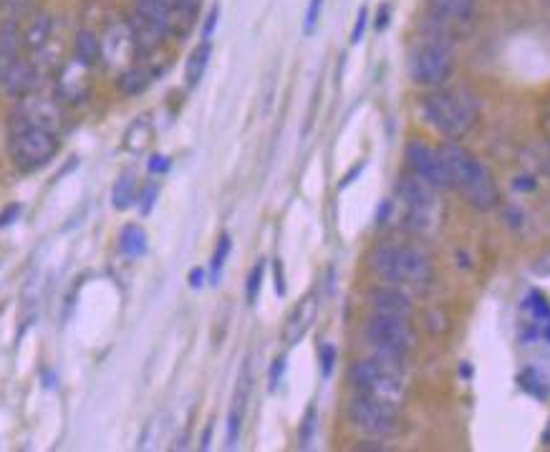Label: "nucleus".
<instances>
[{
    "label": "nucleus",
    "instance_id": "1",
    "mask_svg": "<svg viewBox=\"0 0 550 452\" xmlns=\"http://www.w3.org/2000/svg\"><path fill=\"white\" fill-rule=\"evenodd\" d=\"M439 155H442V162H445L450 187H455L465 197L467 205H472L475 210H482V213L498 205V185L492 180L490 170L475 155H470L467 149H462L452 139L439 147Z\"/></svg>",
    "mask_w": 550,
    "mask_h": 452
},
{
    "label": "nucleus",
    "instance_id": "2",
    "mask_svg": "<svg viewBox=\"0 0 550 452\" xmlns=\"http://www.w3.org/2000/svg\"><path fill=\"white\" fill-rule=\"evenodd\" d=\"M422 107L427 122L447 139H460L477 119V102L467 89H437Z\"/></svg>",
    "mask_w": 550,
    "mask_h": 452
},
{
    "label": "nucleus",
    "instance_id": "3",
    "mask_svg": "<svg viewBox=\"0 0 550 452\" xmlns=\"http://www.w3.org/2000/svg\"><path fill=\"white\" fill-rule=\"evenodd\" d=\"M8 152L18 170L33 172L46 167L59 152V139L51 129L31 124L21 114L11 117V132H8Z\"/></svg>",
    "mask_w": 550,
    "mask_h": 452
},
{
    "label": "nucleus",
    "instance_id": "4",
    "mask_svg": "<svg viewBox=\"0 0 550 452\" xmlns=\"http://www.w3.org/2000/svg\"><path fill=\"white\" fill-rule=\"evenodd\" d=\"M369 266L381 281L392 283V286H422L432 276L427 256L422 250L409 248V245H376L369 256Z\"/></svg>",
    "mask_w": 550,
    "mask_h": 452
},
{
    "label": "nucleus",
    "instance_id": "5",
    "mask_svg": "<svg viewBox=\"0 0 550 452\" xmlns=\"http://www.w3.org/2000/svg\"><path fill=\"white\" fill-rule=\"evenodd\" d=\"M452 69H455V59H452V48L445 36H439V33L432 31L412 48L409 74H412V79L419 86L439 89V86L450 79Z\"/></svg>",
    "mask_w": 550,
    "mask_h": 452
},
{
    "label": "nucleus",
    "instance_id": "6",
    "mask_svg": "<svg viewBox=\"0 0 550 452\" xmlns=\"http://www.w3.org/2000/svg\"><path fill=\"white\" fill-rule=\"evenodd\" d=\"M399 359L387 357V354H376L374 359H361L349 369V379L359 394L384 399L397 405L399 394H402V374L397 367Z\"/></svg>",
    "mask_w": 550,
    "mask_h": 452
},
{
    "label": "nucleus",
    "instance_id": "7",
    "mask_svg": "<svg viewBox=\"0 0 550 452\" xmlns=\"http://www.w3.org/2000/svg\"><path fill=\"white\" fill-rule=\"evenodd\" d=\"M349 420L359 432L371 437H394L402 427L399 412L394 402L369 397V394H356L349 402Z\"/></svg>",
    "mask_w": 550,
    "mask_h": 452
},
{
    "label": "nucleus",
    "instance_id": "8",
    "mask_svg": "<svg viewBox=\"0 0 550 452\" xmlns=\"http://www.w3.org/2000/svg\"><path fill=\"white\" fill-rule=\"evenodd\" d=\"M366 339L376 349V354H387V357L402 359L409 349L417 344V334L412 326L404 321V316H387L376 314L366 324Z\"/></svg>",
    "mask_w": 550,
    "mask_h": 452
},
{
    "label": "nucleus",
    "instance_id": "9",
    "mask_svg": "<svg viewBox=\"0 0 550 452\" xmlns=\"http://www.w3.org/2000/svg\"><path fill=\"white\" fill-rule=\"evenodd\" d=\"M434 190L437 187H432L417 175L402 182L399 192H402L404 208H407V228L422 233L437 220V195H434Z\"/></svg>",
    "mask_w": 550,
    "mask_h": 452
},
{
    "label": "nucleus",
    "instance_id": "10",
    "mask_svg": "<svg viewBox=\"0 0 550 452\" xmlns=\"http://www.w3.org/2000/svg\"><path fill=\"white\" fill-rule=\"evenodd\" d=\"M429 26L439 36L452 38L467 31L477 16L475 0H427Z\"/></svg>",
    "mask_w": 550,
    "mask_h": 452
},
{
    "label": "nucleus",
    "instance_id": "11",
    "mask_svg": "<svg viewBox=\"0 0 550 452\" xmlns=\"http://www.w3.org/2000/svg\"><path fill=\"white\" fill-rule=\"evenodd\" d=\"M407 160L412 167V175L422 177L424 182H429L432 187H450V177H447L445 162L439 155V147H427L422 142H412L407 147Z\"/></svg>",
    "mask_w": 550,
    "mask_h": 452
},
{
    "label": "nucleus",
    "instance_id": "12",
    "mask_svg": "<svg viewBox=\"0 0 550 452\" xmlns=\"http://www.w3.org/2000/svg\"><path fill=\"white\" fill-rule=\"evenodd\" d=\"M316 316H318V298L311 293V296L298 301V306L286 319V326H283V341H286L288 346H296L298 341L311 331Z\"/></svg>",
    "mask_w": 550,
    "mask_h": 452
},
{
    "label": "nucleus",
    "instance_id": "13",
    "mask_svg": "<svg viewBox=\"0 0 550 452\" xmlns=\"http://www.w3.org/2000/svg\"><path fill=\"white\" fill-rule=\"evenodd\" d=\"M0 79H3V86H6L8 94L16 96V99H26V96L36 89L38 74H36V69H33L31 61L13 59L11 64L3 66V74H0Z\"/></svg>",
    "mask_w": 550,
    "mask_h": 452
},
{
    "label": "nucleus",
    "instance_id": "14",
    "mask_svg": "<svg viewBox=\"0 0 550 452\" xmlns=\"http://www.w3.org/2000/svg\"><path fill=\"white\" fill-rule=\"evenodd\" d=\"M369 301H371V309H374L376 314H387V316L412 314V304H409V298L404 296L399 288H392V286L371 288Z\"/></svg>",
    "mask_w": 550,
    "mask_h": 452
},
{
    "label": "nucleus",
    "instance_id": "15",
    "mask_svg": "<svg viewBox=\"0 0 550 452\" xmlns=\"http://www.w3.org/2000/svg\"><path fill=\"white\" fill-rule=\"evenodd\" d=\"M127 28H129V36H132L134 48H137V51H144V54H149V51L162 46L164 36H167L157 23L147 21V18L139 16L137 11H134V16L129 18Z\"/></svg>",
    "mask_w": 550,
    "mask_h": 452
},
{
    "label": "nucleus",
    "instance_id": "16",
    "mask_svg": "<svg viewBox=\"0 0 550 452\" xmlns=\"http://www.w3.org/2000/svg\"><path fill=\"white\" fill-rule=\"evenodd\" d=\"M248 394H250V372L248 367H243V374L238 379V389H235L233 407H230L228 417V445L233 447L240 437V427H243L245 417V405H248Z\"/></svg>",
    "mask_w": 550,
    "mask_h": 452
},
{
    "label": "nucleus",
    "instance_id": "17",
    "mask_svg": "<svg viewBox=\"0 0 550 452\" xmlns=\"http://www.w3.org/2000/svg\"><path fill=\"white\" fill-rule=\"evenodd\" d=\"M210 56H212L210 41H202L200 46L190 54V59H187V66H185V79L190 89L202 81V76H205L207 71V64H210Z\"/></svg>",
    "mask_w": 550,
    "mask_h": 452
},
{
    "label": "nucleus",
    "instance_id": "18",
    "mask_svg": "<svg viewBox=\"0 0 550 452\" xmlns=\"http://www.w3.org/2000/svg\"><path fill=\"white\" fill-rule=\"evenodd\" d=\"M74 51H76V61H79V64L94 66L101 56L99 36H96L94 31H86V28H81V31L76 33Z\"/></svg>",
    "mask_w": 550,
    "mask_h": 452
},
{
    "label": "nucleus",
    "instance_id": "19",
    "mask_svg": "<svg viewBox=\"0 0 550 452\" xmlns=\"http://www.w3.org/2000/svg\"><path fill=\"white\" fill-rule=\"evenodd\" d=\"M119 250L127 258H139L147 253V233L139 225H124L119 233Z\"/></svg>",
    "mask_w": 550,
    "mask_h": 452
},
{
    "label": "nucleus",
    "instance_id": "20",
    "mask_svg": "<svg viewBox=\"0 0 550 452\" xmlns=\"http://www.w3.org/2000/svg\"><path fill=\"white\" fill-rule=\"evenodd\" d=\"M134 203H137V177L132 172H124L114 185L112 205L114 210H129Z\"/></svg>",
    "mask_w": 550,
    "mask_h": 452
},
{
    "label": "nucleus",
    "instance_id": "21",
    "mask_svg": "<svg viewBox=\"0 0 550 452\" xmlns=\"http://www.w3.org/2000/svg\"><path fill=\"white\" fill-rule=\"evenodd\" d=\"M18 59V26L13 18H8L0 26V69Z\"/></svg>",
    "mask_w": 550,
    "mask_h": 452
},
{
    "label": "nucleus",
    "instance_id": "22",
    "mask_svg": "<svg viewBox=\"0 0 550 452\" xmlns=\"http://www.w3.org/2000/svg\"><path fill=\"white\" fill-rule=\"evenodd\" d=\"M48 36H51V18L36 16L31 26H28V31L23 33V43H26L28 51H41L46 46Z\"/></svg>",
    "mask_w": 550,
    "mask_h": 452
},
{
    "label": "nucleus",
    "instance_id": "23",
    "mask_svg": "<svg viewBox=\"0 0 550 452\" xmlns=\"http://www.w3.org/2000/svg\"><path fill=\"white\" fill-rule=\"evenodd\" d=\"M149 142H152V127H149L147 119L142 117V119H137L132 127H129L127 142H124V147H127L129 152H144Z\"/></svg>",
    "mask_w": 550,
    "mask_h": 452
},
{
    "label": "nucleus",
    "instance_id": "24",
    "mask_svg": "<svg viewBox=\"0 0 550 452\" xmlns=\"http://www.w3.org/2000/svg\"><path fill=\"white\" fill-rule=\"evenodd\" d=\"M147 86H149V74L144 69H139V66H132V69H127L122 76H119V89L129 96L142 94Z\"/></svg>",
    "mask_w": 550,
    "mask_h": 452
},
{
    "label": "nucleus",
    "instance_id": "25",
    "mask_svg": "<svg viewBox=\"0 0 550 452\" xmlns=\"http://www.w3.org/2000/svg\"><path fill=\"white\" fill-rule=\"evenodd\" d=\"M172 8H175L177 18H180V31L185 33L187 28L192 26V21H195L197 11H200L202 0H170Z\"/></svg>",
    "mask_w": 550,
    "mask_h": 452
},
{
    "label": "nucleus",
    "instance_id": "26",
    "mask_svg": "<svg viewBox=\"0 0 550 452\" xmlns=\"http://www.w3.org/2000/svg\"><path fill=\"white\" fill-rule=\"evenodd\" d=\"M230 235H223V238H220V243H217V248H215V256H212V263H210V281L212 283H217L220 281V273H223V268H225V261H228V256H230Z\"/></svg>",
    "mask_w": 550,
    "mask_h": 452
},
{
    "label": "nucleus",
    "instance_id": "27",
    "mask_svg": "<svg viewBox=\"0 0 550 452\" xmlns=\"http://www.w3.org/2000/svg\"><path fill=\"white\" fill-rule=\"evenodd\" d=\"M263 273H265V263H255L253 271L248 276V286H245V296H248L250 304H255V298H258L260 286H263Z\"/></svg>",
    "mask_w": 550,
    "mask_h": 452
},
{
    "label": "nucleus",
    "instance_id": "28",
    "mask_svg": "<svg viewBox=\"0 0 550 452\" xmlns=\"http://www.w3.org/2000/svg\"><path fill=\"white\" fill-rule=\"evenodd\" d=\"M321 8H323V0H311V6H308L306 11V23H303V31L313 33L318 26V18H321Z\"/></svg>",
    "mask_w": 550,
    "mask_h": 452
},
{
    "label": "nucleus",
    "instance_id": "29",
    "mask_svg": "<svg viewBox=\"0 0 550 452\" xmlns=\"http://www.w3.org/2000/svg\"><path fill=\"white\" fill-rule=\"evenodd\" d=\"M313 427H316V407H308L306 420H303V427H301V445L303 447H306L308 440L313 437Z\"/></svg>",
    "mask_w": 550,
    "mask_h": 452
},
{
    "label": "nucleus",
    "instance_id": "30",
    "mask_svg": "<svg viewBox=\"0 0 550 452\" xmlns=\"http://www.w3.org/2000/svg\"><path fill=\"white\" fill-rule=\"evenodd\" d=\"M334 359H336V349L331 344H326L321 349V369H323V377H328V374L334 372Z\"/></svg>",
    "mask_w": 550,
    "mask_h": 452
},
{
    "label": "nucleus",
    "instance_id": "31",
    "mask_svg": "<svg viewBox=\"0 0 550 452\" xmlns=\"http://www.w3.org/2000/svg\"><path fill=\"white\" fill-rule=\"evenodd\" d=\"M154 197H157V185H147L144 192H139V203H142V213L147 215L154 205Z\"/></svg>",
    "mask_w": 550,
    "mask_h": 452
},
{
    "label": "nucleus",
    "instance_id": "32",
    "mask_svg": "<svg viewBox=\"0 0 550 452\" xmlns=\"http://www.w3.org/2000/svg\"><path fill=\"white\" fill-rule=\"evenodd\" d=\"M283 372H286V357H278L275 359L273 369H270V387H278V382L283 379Z\"/></svg>",
    "mask_w": 550,
    "mask_h": 452
},
{
    "label": "nucleus",
    "instance_id": "33",
    "mask_svg": "<svg viewBox=\"0 0 550 452\" xmlns=\"http://www.w3.org/2000/svg\"><path fill=\"white\" fill-rule=\"evenodd\" d=\"M533 271L540 273V276H550V250H545V253H540V256L535 258Z\"/></svg>",
    "mask_w": 550,
    "mask_h": 452
},
{
    "label": "nucleus",
    "instance_id": "34",
    "mask_svg": "<svg viewBox=\"0 0 550 452\" xmlns=\"http://www.w3.org/2000/svg\"><path fill=\"white\" fill-rule=\"evenodd\" d=\"M18 215H21V205H8V208L0 213V228H6V225L16 223Z\"/></svg>",
    "mask_w": 550,
    "mask_h": 452
},
{
    "label": "nucleus",
    "instance_id": "35",
    "mask_svg": "<svg viewBox=\"0 0 550 452\" xmlns=\"http://www.w3.org/2000/svg\"><path fill=\"white\" fill-rule=\"evenodd\" d=\"M364 28H366V11H364V8H361V11H359V18H356L354 33H351V41L359 43L361 38H364Z\"/></svg>",
    "mask_w": 550,
    "mask_h": 452
},
{
    "label": "nucleus",
    "instance_id": "36",
    "mask_svg": "<svg viewBox=\"0 0 550 452\" xmlns=\"http://www.w3.org/2000/svg\"><path fill=\"white\" fill-rule=\"evenodd\" d=\"M217 16H220V8H212L210 11V16H207V23H205V31H202V36H205V41L207 38L212 36V31H215V26H217Z\"/></svg>",
    "mask_w": 550,
    "mask_h": 452
},
{
    "label": "nucleus",
    "instance_id": "37",
    "mask_svg": "<svg viewBox=\"0 0 550 452\" xmlns=\"http://www.w3.org/2000/svg\"><path fill=\"white\" fill-rule=\"evenodd\" d=\"M167 167H170V162H167V157L162 155H154L152 160H149V170L152 172H167Z\"/></svg>",
    "mask_w": 550,
    "mask_h": 452
},
{
    "label": "nucleus",
    "instance_id": "38",
    "mask_svg": "<svg viewBox=\"0 0 550 452\" xmlns=\"http://www.w3.org/2000/svg\"><path fill=\"white\" fill-rule=\"evenodd\" d=\"M275 291L286 293V283H283V271H281V263H275Z\"/></svg>",
    "mask_w": 550,
    "mask_h": 452
},
{
    "label": "nucleus",
    "instance_id": "39",
    "mask_svg": "<svg viewBox=\"0 0 550 452\" xmlns=\"http://www.w3.org/2000/svg\"><path fill=\"white\" fill-rule=\"evenodd\" d=\"M202 278H205V271H202V268H195V271L190 273V286L192 288H200L202 286Z\"/></svg>",
    "mask_w": 550,
    "mask_h": 452
},
{
    "label": "nucleus",
    "instance_id": "40",
    "mask_svg": "<svg viewBox=\"0 0 550 452\" xmlns=\"http://www.w3.org/2000/svg\"><path fill=\"white\" fill-rule=\"evenodd\" d=\"M387 16H389V8L384 6V8H381V11H379V21H376V28H379V31H381V28H384V26H387Z\"/></svg>",
    "mask_w": 550,
    "mask_h": 452
},
{
    "label": "nucleus",
    "instance_id": "41",
    "mask_svg": "<svg viewBox=\"0 0 550 452\" xmlns=\"http://www.w3.org/2000/svg\"><path fill=\"white\" fill-rule=\"evenodd\" d=\"M545 124H548V134H550V102H548V117H545Z\"/></svg>",
    "mask_w": 550,
    "mask_h": 452
},
{
    "label": "nucleus",
    "instance_id": "42",
    "mask_svg": "<svg viewBox=\"0 0 550 452\" xmlns=\"http://www.w3.org/2000/svg\"><path fill=\"white\" fill-rule=\"evenodd\" d=\"M0 74H3V69H0Z\"/></svg>",
    "mask_w": 550,
    "mask_h": 452
}]
</instances>
